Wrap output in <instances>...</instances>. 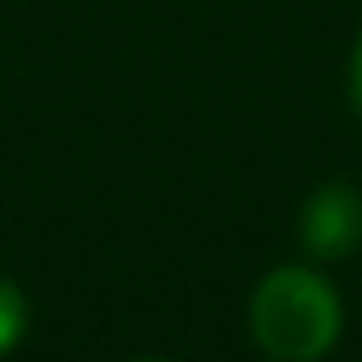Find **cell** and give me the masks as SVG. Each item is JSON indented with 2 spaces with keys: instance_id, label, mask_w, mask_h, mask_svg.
Segmentation results:
<instances>
[{
  "instance_id": "5",
  "label": "cell",
  "mask_w": 362,
  "mask_h": 362,
  "mask_svg": "<svg viewBox=\"0 0 362 362\" xmlns=\"http://www.w3.org/2000/svg\"><path fill=\"white\" fill-rule=\"evenodd\" d=\"M134 362H164V357H134Z\"/></svg>"
},
{
  "instance_id": "3",
  "label": "cell",
  "mask_w": 362,
  "mask_h": 362,
  "mask_svg": "<svg viewBox=\"0 0 362 362\" xmlns=\"http://www.w3.org/2000/svg\"><path fill=\"white\" fill-rule=\"evenodd\" d=\"M21 332H25V293L11 278H0V352L16 347Z\"/></svg>"
},
{
  "instance_id": "4",
  "label": "cell",
  "mask_w": 362,
  "mask_h": 362,
  "mask_svg": "<svg viewBox=\"0 0 362 362\" xmlns=\"http://www.w3.org/2000/svg\"><path fill=\"white\" fill-rule=\"evenodd\" d=\"M352 105L362 115V35H357V50H352Z\"/></svg>"
},
{
  "instance_id": "1",
  "label": "cell",
  "mask_w": 362,
  "mask_h": 362,
  "mask_svg": "<svg viewBox=\"0 0 362 362\" xmlns=\"http://www.w3.org/2000/svg\"><path fill=\"white\" fill-rule=\"evenodd\" d=\"M342 303L313 268H278L253 293V337L278 362H313L337 342Z\"/></svg>"
},
{
  "instance_id": "2",
  "label": "cell",
  "mask_w": 362,
  "mask_h": 362,
  "mask_svg": "<svg viewBox=\"0 0 362 362\" xmlns=\"http://www.w3.org/2000/svg\"><path fill=\"white\" fill-rule=\"evenodd\" d=\"M303 243L317 258H342L362 243V194L352 184H327L303 209Z\"/></svg>"
}]
</instances>
